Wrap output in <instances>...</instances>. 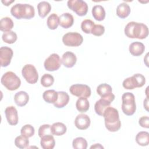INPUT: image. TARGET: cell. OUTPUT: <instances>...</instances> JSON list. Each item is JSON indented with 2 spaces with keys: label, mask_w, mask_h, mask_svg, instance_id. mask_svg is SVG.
Masks as SVG:
<instances>
[{
  "label": "cell",
  "mask_w": 149,
  "mask_h": 149,
  "mask_svg": "<svg viewBox=\"0 0 149 149\" xmlns=\"http://www.w3.org/2000/svg\"><path fill=\"white\" fill-rule=\"evenodd\" d=\"M90 119L89 116L84 113L78 115L74 120V125L79 130H86L90 125Z\"/></svg>",
  "instance_id": "cell-15"
},
{
  "label": "cell",
  "mask_w": 149,
  "mask_h": 149,
  "mask_svg": "<svg viewBox=\"0 0 149 149\" xmlns=\"http://www.w3.org/2000/svg\"><path fill=\"white\" fill-rule=\"evenodd\" d=\"M15 2V0L13 1H2V2L5 5V6H9L10 3Z\"/></svg>",
  "instance_id": "cell-43"
},
{
  "label": "cell",
  "mask_w": 149,
  "mask_h": 149,
  "mask_svg": "<svg viewBox=\"0 0 149 149\" xmlns=\"http://www.w3.org/2000/svg\"><path fill=\"white\" fill-rule=\"evenodd\" d=\"M2 84L8 90L14 91L19 88L21 84L20 78L13 72L5 73L1 80Z\"/></svg>",
  "instance_id": "cell-4"
},
{
  "label": "cell",
  "mask_w": 149,
  "mask_h": 149,
  "mask_svg": "<svg viewBox=\"0 0 149 149\" xmlns=\"http://www.w3.org/2000/svg\"><path fill=\"white\" fill-rule=\"evenodd\" d=\"M17 36L15 32L13 31H9L3 33L2 36V40L8 44H13L17 40Z\"/></svg>",
  "instance_id": "cell-32"
},
{
  "label": "cell",
  "mask_w": 149,
  "mask_h": 149,
  "mask_svg": "<svg viewBox=\"0 0 149 149\" xmlns=\"http://www.w3.org/2000/svg\"><path fill=\"white\" fill-rule=\"evenodd\" d=\"M41 147L43 149H52L55 147V141L52 134L45 135L41 138Z\"/></svg>",
  "instance_id": "cell-22"
},
{
  "label": "cell",
  "mask_w": 149,
  "mask_h": 149,
  "mask_svg": "<svg viewBox=\"0 0 149 149\" xmlns=\"http://www.w3.org/2000/svg\"><path fill=\"white\" fill-rule=\"evenodd\" d=\"M59 23V17L55 13H52L49 16L47 19V24L50 30H55L57 29Z\"/></svg>",
  "instance_id": "cell-31"
},
{
  "label": "cell",
  "mask_w": 149,
  "mask_h": 149,
  "mask_svg": "<svg viewBox=\"0 0 149 149\" xmlns=\"http://www.w3.org/2000/svg\"><path fill=\"white\" fill-rule=\"evenodd\" d=\"M91 12L93 17L97 21H102L105 17V11L101 5H97L94 6Z\"/></svg>",
  "instance_id": "cell-26"
},
{
  "label": "cell",
  "mask_w": 149,
  "mask_h": 149,
  "mask_svg": "<svg viewBox=\"0 0 149 149\" xmlns=\"http://www.w3.org/2000/svg\"><path fill=\"white\" fill-rule=\"evenodd\" d=\"M125 35L130 38L144 39L148 35V27L141 23L130 22L125 27Z\"/></svg>",
  "instance_id": "cell-2"
},
{
  "label": "cell",
  "mask_w": 149,
  "mask_h": 149,
  "mask_svg": "<svg viewBox=\"0 0 149 149\" xmlns=\"http://www.w3.org/2000/svg\"><path fill=\"white\" fill-rule=\"evenodd\" d=\"M122 110L127 116L133 115L136 110L135 97L132 93H125L122 96Z\"/></svg>",
  "instance_id": "cell-5"
},
{
  "label": "cell",
  "mask_w": 149,
  "mask_h": 149,
  "mask_svg": "<svg viewBox=\"0 0 149 149\" xmlns=\"http://www.w3.org/2000/svg\"><path fill=\"white\" fill-rule=\"evenodd\" d=\"M13 25L14 24L11 18L9 17H3L0 21V30L4 33L10 31Z\"/></svg>",
  "instance_id": "cell-30"
},
{
  "label": "cell",
  "mask_w": 149,
  "mask_h": 149,
  "mask_svg": "<svg viewBox=\"0 0 149 149\" xmlns=\"http://www.w3.org/2000/svg\"><path fill=\"white\" fill-rule=\"evenodd\" d=\"M38 134L40 138L45 135L52 134L51 131V125L48 124H44L40 126L38 129Z\"/></svg>",
  "instance_id": "cell-38"
},
{
  "label": "cell",
  "mask_w": 149,
  "mask_h": 149,
  "mask_svg": "<svg viewBox=\"0 0 149 149\" xmlns=\"http://www.w3.org/2000/svg\"><path fill=\"white\" fill-rule=\"evenodd\" d=\"M15 144L19 148H25L27 147L29 144V138H27L22 135L18 136L15 138Z\"/></svg>",
  "instance_id": "cell-34"
},
{
  "label": "cell",
  "mask_w": 149,
  "mask_h": 149,
  "mask_svg": "<svg viewBox=\"0 0 149 149\" xmlns=\"http://www.w3.org/2000/svg\"><path fill=\"white\" fill-rule=\"evenodd\" d=\"M136 143L141 146H147L149 143V133L147 132H140L136 136Z\"/></svg>",
  "instance_id": "cell-29"
},
{
  "label": "cell",
  "mask_w": 149,
  "mask_h": 149,
  "mask_svg": "<svg viewBox=\"0 0 149 149\" xmlns=\"http://www.w3.org/2000/svg\"><path fill=\"white\" fill-rule=\"evenodd\" d=\"M72 146L74 149H86L87 147V141L83 137H76L73 140Z\"/></svg>",
  "instance_id": "cell-33"
},
{
  "label": "cell",
  "mask_w": 149,
  "mask_h": 149,
  "mask_svg": "<svg viewBox=\"0 0 149 149\" xmlns=\"http://www.w3.org/2000/svg\"><path fill=\"white\" fill-rule=\"evenodd\" d=\"M107 129L111 132L118 131L121 127L118 111L112 107H108L105 110L103 116Z\"/></svg>",
  "instance_id": "cell-1"
},
{
  "label": "cell",
  "mask_w": 149,
  "mask_h": 149,
  "mask_svg": "<svg viewBox=\"0 0 149 149\" xmlns=\"http://www.w3.org/2000/svg\"><path fill=\"white\" fill-rule=\"evenodd\" d=\"M83 41V36L77 32L67 33L62 37L64 45L69 47H78L82 44Z\"/></svg>",
  "instance_id": "cell-8"
},
{
  "label": "cell",
  "mask_w": 149,
  "mask_h": 149,
  "mask_svg": "<svg viewBox=\"0 0 149 149\" xmlns=\"http://www.w3.org/2000/svg\"><path fill=\"white\" fill-rule=\"evenodd\" d=\"M130 13V8L128 4L125 2L120 3L116 8V15L121 18L124 19L127 17Z\"/></svg>",
  "instance_id": "cell-25"
},
{
  "label": "cell",
  "mask_w": 149,
  "mask_h": 149,
  "mask_svg": "<svg viewBox=\"0 0 149 149\" xmlns=\"http://www.w3.org/2000/svg\"><path fill=\"white\" fill-rule=\"evenodd\" d=\"M90 148H104V147L100 144H95L90 147Z\"/></svg>",
  "instance_id": "cell-42"
},
{
  "label": "cell",
  "mask_w": 149,
  "mask_h": 149,
  "mask_svg": "<svg viewBox=\"0 0 149 149\" xmlns=\"http://www.w3.org/2000/svg\"><path fill=\"white\" fill-rule=\"evenodd\" d=\"M66 126L61 122H56L51 126V131L52 135L62 136L66 132Z\"/></svg>",
  "instance_id": "cell-23"
},
{
  "label": "cell",
  "mask_w": 149,
  "mask_h": 149,
  "mask_svg": "<svg viewBox=\"0 0 149 149\" xmlns=\"http://www.w3.org/2000/svg\"><path fill=\"white\" fill-rule=\"evenodd\" d=\"M14 100L17 106L23 107L29 102V96L26 92L20 91L15 94L14 96Z\"/></svg>",
  "instance_id": "cell-21"
},
{
  "label": "cell",
  "mask_w": 149,
  "mask_h": 149,
  "mask_svg": "<svg viewBox=\"0 0 149 149\" xmlns=\"http://www.w3.org/2000/svg\"><path fill=\"white\" fill-rule=\"evenodd\" d=\"M105 32V27L101 24H94L91 33L95 36H101Z\"/></svg>",
  "instance_id": "cell-39"
},
{
  "label": "cell",
  "mask_w": 149,
  "mask_h": 149,
  "mask_svg": "<svg viewBox=\"0 0 149 149\" xmlns=\"http://www.w3.org/2000/svg\"><path fill=\"white\" fill-rule=\"evenodd\" d=\"M54 82V77L50 74H44L41 79V84L45 87L51 86Z\"/></svg>",
  "instance_id": "cell-37"
},
{
  "label": "cell",
  "mask_w": 149,
  "mask_h": 149,
  "mask_svg": "<svg viewBox=\"0 0 149 149\" xmlns=\"http://www.w3.org/2000/svg\"><path fill=\"white\" fill-rule=\"evenodd\" d=\"M10 13L17 19H30L34 16L35 10L31 5L16 3L11 8Z\"/></svg>",
  "instance_id": "cell-3"
},
{
  "label": "cell",
  "mask_w": 149,
  "mask_h": 149,
  "mask_svg": "<svg viewBox=\"0 0 149 149\" xmlns=\"http://www.w3.org/2000/svg\"><path fill=\"white\" fill-rule=\"evenodd\" d=\"M61 61L64 66L68 68H70L76 64L77 58L73 52L68 51L63 54Z\"/></svg>",
  "instance_id": "cell-16"
},
{
  "label": "cell",
  "mask_w": 149,
  "mask_h": 149,
  "mask_svg": "<svg viewBox=\"0 0 149 149\" xmlns=\"http://www.w3.org/2000/svg\"><path fill=\"white\" fill-rule=\"evenodd\" d=\"M67 5L70 9L79 16H85L88 12V5L82 0H69Z\"/></svg>",
  "instance_id": "cell-7"
},
{
  "label": "cell",
  "mask_w": 149,
  "mask_h": 149,
  "mask_svg": "<svg viewBox=\"0 0 149 149\" xmlns=\"http://www.w3.org/2000/svg\"><path fill=\"white\" fill-rule=\"evenodd\" d=\"M97 93L101 98L108 100L111 102H112L115 98V95L112 93L111 86L107 83L100 84L97 88Z\"/></svg>",
  "instance_id": "cell-12"
},
{
  "label": "cell",
  "mask_w": 149,
  "mask_h": 149,
  "mask_svg": "<svg viewBox=\"0 0 149 149\" xmlns=\"http://www.w3.org/2000/svg\"><path fill=\"white\" fill-rule=\"evenodd\" d=\"M61 59L58 54L54 53L47 58L44 63L45 69L49 72H54L59 69L61 65Z\"/></svg>",
  "instance_id": "cell-11"
},
{
  "label": "cell",
  "mask_w": 149,
  "mask_h": 149,
  "mask_svg": "<svg viewBox=\"0 0 149 149\" xmlns=\"http://www.w3.org/2000/svg\"><path fill=\"white\" fill-rule=\"evenodd\" d=\"M58 97L56 101L54 104L55 107L57 108H62L65 107L69 101V96L65 91H58Z\"/></svg>",
  "instance_id": "cell-20"
},
{
  "label": "cell",
  "mask_w": 149,
  "mask_h": 149,
  "mask_svg": "<svg viewBox=\"0 0 149 149\" xmlns=\"http://www.w3.org/2000/svg\"><path fill=\"white\" fill-rule=\"evenodd\" d=\"M146 83L145 77L140 73H136L133 76L127 77L123 81V87L127 90H133L143 86Z\"/></svg>",
  "instance_id": "cell-6"
},
{
  "label": "cell",
  "mask_w": 149,
  "mask_h": 149,
  "mask_svg": "<svg viewBox=\"0 0 149 149\" xmlns=\"http://www.w3.org/2000/svg\"><path fill=\"white\" fill-rule=\"evenodd\" d=\"M59 24L64 29H68L72 27L74 23V18L72 14L64 13L59 17Z\"/></svg>",
  "instance_id": "cell-18"
},
{
  "label": "cell",
  "mask_w": 149,
  "mask_h": 149,
  "mask_svg": "<svg viewBox=\"0 0 149 149\" xmlns=\"http://www.w3.org/2000/svg\"><path fill=\"white\" fill-rule=\"evenodd\" d=\"M94 24V22L91 20L85 19L81 23V30L86 34H90Z\"/></svg>",
  "instance_id": "cell-36"
},
{
  "label": "cell",
  "mask_w": 149,
  "mask_h": 149,
  "mask_svg": "<svg viewBox=\"0 0 149 149\" xmlns=\"http://www.w3.org/2000/svg\"><path fill=\"white\" fill-rule=\"evenodd\" d=\"M58 97V92L54 90H46L42 95L44 100L49 104H54L56 101Z\"/></svg>",
  "instance_id": "cell-27"
},
{
  "label": "cell",
  "mask_w": 149,
  "mask_h": 149,
  "mask_svg": "<svg viewBox=\"0 0 149 149\" xmlns=\"http://www.w3.org/2000/svg\"><path fill=\"white\" fill-rule=\"evenodd\" d=\"M5 114L8 123L10 125H16L18 123L17 111L13 106H9L6 108Z\"/></svg>",
  "instance_id": "cell-14"
},
{
  "label": "cell",
  "mask_w": 149,
  "mask_h": 149,
  "mask_svg": "<svg viewBox=\"0 0 149 149\" xmlns=\"http://www.w3.org/2000/svg\"><path fill=\"white\" fill-rule=\"evenodd\" d=\"M70 93L79 98L85 97L87 98L91 95V88L86 84H75L72 85L69 88Z\"/></svg>",
  "instance_id": "cell-10"
},
{
  "label": "cell",
  "mask_w": 149,
  "mask_h": 149,
  "mask_svg": "<svg viewBox=\"0 0 149 149\" xmlns=\"http://www.w3.org/2000/svg\"><path fill=\"white\" fill-rule=\"evenodd\" d=\"M22 74L26 81L30 84H35L38 81V74L36 68L33 65H24L22 68Z\"/></svg>",
  "instance_id": "cell-9"
},
{
  "label": "cell",
  "mask_w": 149,
  "mask_h": 149,
  "mask_svg": "<svg viewBox=\"0 0 149 149\" xmlns=\"http://www.w3.org/2000/svg\"><path fill=\"white\" fill-rule=\"evenodd\" d=\"M139 123L140 126L144 128H149V118L148 116H142L139 119Z\"/></svg>",
  "instance_id": "cell-40"
},
{
  "label": "cell",
  "mask_w": 149,
  "mask_h": 149,
  "mask_svg": "<svg viewBox=\"0 0 149 149\" xmlns=\"http://www.w3.org/2000/svg\"><path fill=\"white\" fill-rule=\"evenodd\" d=\"M12 49L8 47H1L0 48V62L2 67H6L10 63L13 57Z\"/></svg>",
  "instance_id": "cell-13"
},
{
  "label": "cell",
  "mask_w": 149,
  "mask_h": 149,
  "mask_svg": "<svg viewBox=\"0 0 149 149\" xmlns=\"http://www.w3.org/2000/svg\"><path fill=\"white\" fill-rule=\"evenodd\" d=\"M76 107L78 111L80 112H86L90 108L89 101L87 98L80 97L76 101Z\"/></svg>",
  "instance_id": "cell-28"
},
{
  "label": "cell",
  "mask_w": 149,
  "mask_h": 149,
  "mask_svg": "<svg viewBox=\"0 0 149 149\" xmlns=\"http://www.w3.org/2000/svg\"><path fill=\"white\" fill-rule=\"evenodd\" d=\"M111 102H112L108 100L101 98L99 100L96 101L94 105V110L95 113L97 115L102 116L105 110L110 106Z\"/></svg>",
  "instance_id": "cell-17"
},
{
  "label": "cell",
  "mask_w": 149,
  "mask_h": 149,
  "mask_svg": "<svg viewBox=\"0 0 149 149\" xmlns=\"http://www.w3.org/2000/svg\"><path fill=\"white\" fill-rule=\"evenodd\" d=\"M148 97H146V98L144 100V108L146 109V110L147 111H148Z\"/></svg>",
  "instance_id": "cell-41"
},
{
  "label": "cell",
  "mask_w": 149,
  "mask_h": 149,
  "mask_svg": "<svg viewBox=\"0 0 149 149\" xmlns=\"http://www.w3.org/2000/svg\"><path fill=\"white\" fill-rule=\"evenodd\" d=\"M34 133H35V130L34 127L29 124L24 125L20 130L21 135L27 138L32 137L34 134Z\"/></svg>",
  "instance_id": "cell-35"
},
{
  "label": "cell",
  "mask_w": 149,
  "mask_h": 149,
  "mask_svg": "<svg viewBox=\"0 0 149 149\" xmlns=\"http://www.w3.org/2000/svg\"><path fill=\"white\" fill-rule=\"evenodd\" d=\"M129 50L132 55L138 56L143 54L145 50V47L142 42L136 41L130 44Z\"/></svg>",
  "instance_id": "cell-19"
},
{
  "label": "cell",
  "mask_w": 149,
  "mask_h": 149,
  "mask_svg": "<svg viewBox=\"0 0 149 149\" xmlns=\"http://www.w3.org/2000/svg\"><path fill=\"white\" fill-rule=\"evenodd\" d=\"M38 13L40 17L44 18L51 11V6L46 1H41L37 5Z\"/></svg>",
  "instance_id": "cell-24"
}]
</instances>
